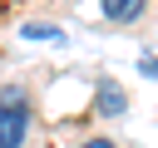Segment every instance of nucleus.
I'll return each mask as SVG.
<instances>
[{"label":"nucleus","instance_id":"obj_1","mask_svg":"<svg viewBox=\"0 0 158 148\" xmlns=\"http://www.w3.org/2000/svg\"><path fill=\"white\" fill-rule=\"evenodd\" d=\"M30 128V104L20 89H0V148H20Z\"/></svg>","mask_w":158,"mask_h":148},{"label":"nucleus","instance_id":"obj_2","mask_svg":"<svg viewBox=\"0 0 158 148\" xmlns=\"http://www.w3.org/2000/svg\"><path fill=\"white\" fill-rule=\"evenodd\" d=\"M99 5H104V15H109L114 25H133V20L143 15L148 0H99Z\"/></svg>","mask_w":158,"mask_h":148},{"label":"nucleus","instance_id":"obj_3","mask_svg":"<svg viewBox=\"0 0 158 148\" xmlns=\"http://www.w3.org/2000/svg\"><path fill=\"white\" fill-rule=\"evenodd\" d=\"M99 109L104 113H123V89L118 84H99Z\"/></svg>","mask_w":158,"mask_h":148},{"label":"nucleus","instance_id":"obj_4","mask_svg":"<svg viewBox=\"0 0 158 148\" xmlns=\"http://www.w3.org/2000/svg\"><path fill=\"white\" fill-rule=\"evenodd\" d=\"M25 39H59L54 25H25Z\"/></svg>","mask_w":158,"mask_h":148},{"label":"nucleus","instance_id":"obj_5","mask_svg":"<svg viewBox=\"0 0 158 148\" xmlns=\"http://www.w3.org/2000/svg\"><path fill=\"white\" fill-rule=\"evenodd\" d=\"M138 69H143V74H153V79H158V59H143V64H138Z\"/></svg>","mask_w":158,"mask_h":148},{"label":"nucleus","instance_id":"obj_6","mask_svg":"<svg viewBox=\"0 0 158 148\" xmlns=\"http://www.w3.org/2000/svg\"><path fill=\"white\" fill-rule=\"evenodd\" d=\"M84 148H114L109 138H84Z\"/></svg>","mask_w":158,"mask_h":148}]
</instances>
